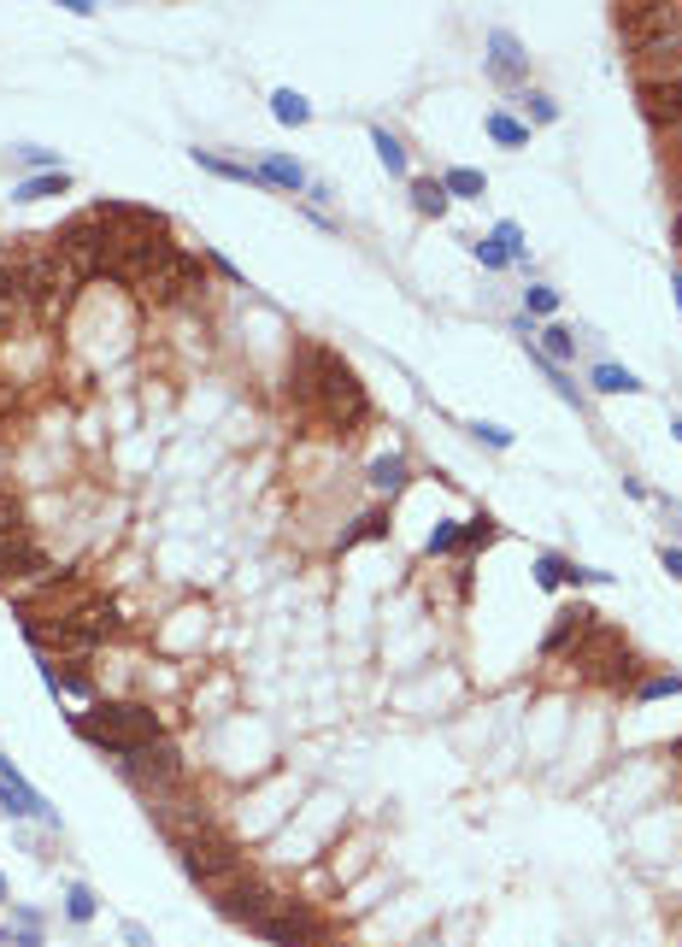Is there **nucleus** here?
Returning <instances> with one entry per match:
<instances>
[{"mask_svg": "<svg viewBox=\"0 0 682 947\" xmlns=\"http://www.w3.org/2000/svg\"><path fill=\"white\" fill-rule=\"evenodd\" d=\"M0 947H41V912L12 907V930H0Z\"/></svg>", "mask_w": 682, "mask_h": 947, "instance_id": "28", "label": "nucleus"}, {"mask_svg": "<svg viewBox=\"0 0 682 947\" xmlns=\"http://www.w3.org/2000/svg\"><path fill=\"white\" fill-rule=\"evenodd\" d=\"M630 60H635V83L682 77V24H677V30H665V36H653V41H642V48H630Z\"/></svg>", "mask_w": 682, "mask_h": 947, "instance_id": "11", "label": "nucleus"}, {"mask_svg": "<svg viewBox=\"0 0 682 947\" xmlns=\"http://www.w3.org/2000/svg\"><path fill=\"white\" fill-rule=\"evenodd\" d=\"M535 336H542L535 347H542L554 366H571V359H576V330L571 324H547V330H535Z\"/></svg>", "mask_w": 682, "mask_h": 947, "instance_id": "30", "label": "nucleus"}, {"mask_svg": "<svg viewBox=\"0 0 682 947\" xmlns=\"http://www.w3.org/2000/svg\"><path fill=\"white\" fill-rule=\"evenodd\" d=\"M95 907H100V900H95L89 883H71V888H65V918H71V924H89Z\"/></svg>", "mask_w": 682, "mask_h": 947, "instance_id": "36", "label": "nucleus"}, {"mask_svg": "<svg viewBox=\"0 0 682 947\" xmlns=\"http://www.w3.org/2000/svg\"><path fill=\"white\" fill-rule=\"evenodd\" d=\"M406 188H412V212L418 218H447V207H454V200H447V188H442V177H412Z\"/></svg>", "mask_w": 682, "mask_h": 947, "instance_id": "25", "label": "nucleus"}, {"mask_svg": "<svg viewBox=\"0 0 682 947\" xmlns=\"http://www.w3.org/2000/svg\"><path fill=\"white\" fill-rule=\"evenodd\" d=\"M53 577V559L41 553L30 536H12V542H0V582H48Z\"/></svg>", "mask_w": 682, "mask_h": 947, "instance_id": "15", "label": "nucleus"}, {"mask_svg": "<svg viewBox=\"0 0 682 947\" xmlns=\"http://www.w3.org/2000/svg\"><path fill=\"white\" fill-rule=\"evenodd\" d=\"M442 188H447V200H483L488 195V177L476 165H447L442 171Z\"/></svg>", "mask_w": 682, "mask_h": 947, "instance_id": "24", "label": "nucleus"}, {"mask_svg": "<svg viewBox=\"0 0 682 947\" xmlns=\"http://www.w3.org/2000/svg\"><path fill=\"white\" fill-rule=\"evenodd\" d=\"M518 100H524L530 124H559V100L547 95V89H524V95H518Z\"/></svg>", "mask_w": 682, "mask_h": 947, "instance_id": "37", "label": "nucleus"}, {"mask_svg": "<svg viewBox=\"0 0 682 947\" xmlns=\"http://www.w3.org/2000/svg\"><path fill=\"white\" fill-rule=\"evenodd\" d=\"M259 177H265V188H283V195H307L312 188V171L288 153H265L259 159Z\"/></svg>", "mask_w": 682, "mask_h": 947, "instance_id": "19", "label": "nucleus"}, {"mask_svg": "<svg viewBox=\"0 0 682 947\" xmlns=\"http://www.w3.org/2000/svg\"><path fill=\"white\" fill-rule=\"evenodd\" d=\"M195 153V165L207 171V177H224V183H248V188H265V177H259V165H248V159H224L212 148H188Z\"/></svg>", "mask_w": 682, "mask_h": 947, "instance_id": "20", "label": "nucleus"}, {"mask_svg": "<svg viewBox=\"0 0 682 947\" xmlns=\"http://www.w3.org/2000/svg\"><path fill=\"white\" fill-rule=\"evenodd\" d=\"M612 24H618V36L630 41V48H642V41L665 36V30H677L682 12H677V7H665V0H630V7H612Z\"/></svg>", "mask_w": 682, "mask_h": 947, "instance_id": "9", "label": "nucleus"}, {"mask_svg": "<svg viewBox=\"0 0 682 947\" xmlns=\"http://www.w3.org/2000/svg\"><path fill=\"white\" fill-rule=\"evenodd\" d=\"M0 266H12L24 276V295H30V312L41 318V324H53V318L71 306V295H77V283H83V276L65 266V254L53 247V236H18Z\"/></svg>", "mask_w": 682, "mask_h": 947, "instance_id": "1", "label": "nucleus"}, {"mask_svg": "<svg viewBox=\"0 0 682 947\" xmlns=\"http://www.w3.org/2000/svg\"><path fill=\"white\" fill-rule=\"evenodd\" d=\"M594 618H600V612H588V606L559 612V618H554V630L542 636V660H559V653H571V648H576V642H583V636L594 630Z\"/></svg>", "mask_w": 682, "mask_h": 947, "instance_id": "17", "label": "nucleus"}, {"mask_svg": "<svg viewBox=\"0 0 682 947\" xmlns=\"http://www.w3.org/2000/svg\"><path fill=\"white\" fill-rule=\"evenodd\" d=\"M60 7L71 12V19H95V0H60Z\"/></svg>", "mask_w": 682, "mask_h": 947, "instance_id": "48", "label": "nucleus"}, {"mask_svg": "<svg viewBox=\"0 0 682 947\" xmlns=\"http://www.w3.org/2000/svg\"><path fill=\"white\" fill-rule=\"evenodd\" d=\"M488 236H495V242L506 247V259H512V266H524V271H530V242H524V224H512V218H500V224L488 230Z\"/></svg>", "mask_w": 682, "mask_h": 947, "instance_id": "34", "label": "nucleus"}, {"mask_svg": "<svg viewBox=\"0 0 682 947\" xmlns=\"http://www.w3.org/2000/svg\"><path fill=\"white\" fill-rule=\"evenodd\" d=\"M0 907H7V877H0Z\"/></svg>", "mask_w": 682, "mask_h": 947, "instance_id": "54", "label": "nucleus"}, {"mask_svg": "<svg viewBox=\"0 0 682 947\" xmlns=\"http://www.w3.org/2000/svg\"><path fill=\"white\" fill-rule=\"evenodd\" d=\"M271 119H277L283 130H300V124H312V100L300 89H277L271 95Z\"/></svg>", "mask_w": 682, "mask_h": 947, "instance_id": "27", "label": "nucleus"}, {"mask_svg": "<svg viewBox=\"0 0 682 947\" xmlns=\"http://www.w3.org/2000/svg\"><path fill=\"white\" fill-rule=\"evenodd\" d=\"M671 760H682V736H677V741H671Z\"/></svg>", "mask_w": 682, "mask_h": 947, "instance_id": "52", "label": "nucleus"}, {"mask_svg": "<svg viewBox=\"0 0 682 947\" xmlns=\"http://www.w3.org/2000/svg\"><path fill=\"white\" fill-rule=\"evenodd\" d=\"M136 295L148 306H188V300L207 295V266H200L195 254H183V247H171V254L136 283Z\"/></svg>", "mask_w": 682, "mask_h": 947, "instance_id": "6", "label": "nucleus"}, {"mask_svg": "<svg viewBox=\"0 0 682 947\" xmlns=\"http://www.w3.org/2000/svg\"><path fill=\"white\" fill-rule=\"evenodd\" d=\"M65 188H71V171H41V177H24L18 188H12V200H24V207H30V200L65 195Z\"/></svg>", "mask_w": 682, "mask_h": 947, "instance_id": "29", "label": "nucleus"}, {"mask_svg": "<svg viewBox=\"0 0 682 947\" xmlns=\"http://www.w3.org/2000/svg\"><path fill=\"white\" fill-rule=\"evenodd\" d=\"M24 318H36L30 312V295H24V276L12 271V266H0V336H12Z\"/></svg>", "mask_w": 682, "mask_h": 947, "instance_id": "18", "label": "nucleus"}, {"mask_svg": "<svg viewBox=\"0 0 682 947\" xmlns=\"http://www.w3.org/2000/svg\"><path fill=\"white\" fill-rule=\"evenodd\" d=\"M671 242L682 247V207H677V218H671Z\"/></svg>", "mask_w": 682, "mask_h": 947, "instance_id": "50", "label": "nucleus"}, {"mask_svg": "<svg viewBox=\"0 0 682 947\" xmlns=\"http://www.w3.org/2000/svg\"><path fill=\"white\" fill-rule=\"evenodd\" d=\"M0 413H7V383H0Z\"/></svg>", "mask_w": 682, "mask_h": 947, "instance_id": "55", "label": "nucleus"}, {"mask_svg": "<svg viewBox=\"0 0 682 947\" xmlns=\"http://www.w3.org/2000/svg\"><path fill=\"white\" fill-rule=\"evenodd\" d=\"M471 259H476L483 271H506V266H512V259H506V247H500L495 236H471Z\"/></svg>", "mask_w": 682, "mask_h": 947, "instance_id": "38", "label": "nucleus"}, {"mask_svg": "<svg viewBox=\"0 0 682 947\" xmlns=\"http://www.w3.org/2000/svg\"><path fill=\"white\" fill-rule=\"evenodd\" d=\"M365 483L376 494H400L406 483H412V465H406V454H376L371 471H365Z\"/></svg>", "mask_w": 682, "mask_h": 947, "instance_id": "22", "label": "nucleus"}, {"mask_svg": "<svg viewBox=\"0 0 682 947\" xmlns=\"http://www.w3.org/2000/svg\"><path fill=\"white\" fill-rule=\"evenodd\" d=\"M471 435H476V442H488V447H500V454L518 442V435L506 430V425H488V418H476V425H471Z\"/></svg>", "mask_w": 682, "mask_h": 947, "instance_id": "42", "label": "nucleus"}, {"mask_svg": "<svg viewBox=\"0 0 682 947\" xmlns=\"http://www.w3.org/2000/svg\"><path fill=\"white\" fill-rule=\"evenodd\" d=\"M635 100H642V119L659 130V136H677V130H682V77H671V83H635Z\"/></svg>", "mask_w": 682, "mask_h": 947, "instance_id": "14", "label": "nucleus"}, {"mask_svg": "<svg viewBox=\"0 0 682 947\" xmlns=\"http://www.w3.org/2000/svg\"><path fill=\"white\" fill-rule=\"evenodd\" d=\"M388 530H395V524H388V506H371V513H359V518H354V530H342V542H336V548L347 553V548H359V542H383Z\"/></svg>", "mask_w": 682, "mask_h": 947, "instance_id": "23", "label": "nucleus"}, {"mask_svg": "<svg viewBox=\"0 0 682 947\" xmlns=\"http://www.w3.org/2000/svg\"><path fill=\"white\" fill-rule=\"evenodd\" d=\"M671 430H677V442H682V418H671Z\"/></svg>", "mask_w": 682, "mask_h": 947, "instance_id": "53", "label": "nucleus"}, {"mask_svg": "<svg viewBox=\"0 0 682 947\" xmlns=\"http://www.w3.org/2000/svg\"><path fill=\"white\" fill-rule=\"evenodd\" d=\"M277 900L283 895H271V888L265 883H259V877H241V883H230V888H218V895H212V907H218V918H230V924H259V918H265L271 907H277Z\"/></svg>", "mask_w": 682, "mask_h": 947, "instance_id": "10", "label": "nucleus"}, {"mask_svg": "<svg viewBox=\"0 0 682 947\" xmlns=\"http://www.w3.org/2000/svg\"><path fill=\"white\" fill-rule=\"evenodd\" d=\"M124 942H129V947H153V936H148L141 924H124Z\"/></svg>", "mask_w": 682, "mask_h": 947, "instance_id": "49", "label": "nucleus"}, {"mask_svg": "<svg viewBox=\"0 0 682 947\" xmlns=\"http://www.w3.org/2000/svg\"><path fill=\"white\" fill-rule=\"evenodd\" d=\"M488 77L506 83V89L530 77V53H524V41H518L512 30H488Z\"/></svg>", "mask_w": 682, "mask_h": 947, "instance_id": "16", "label": "nucleus"}, {"mask_svg": "<svg viewBox=\"0 0 682 947\" xmlns=\"http://www.w3.org/2000/svg\"><path fill=\"white\" fill-rule=\"evenodd\" d=\"M71 730L89 741V748L112 753V760H124L129 748H141V741H159V736H165V724H159V712L141 706V701H95L89 712H77V718H71Z\"/></svg>", "mask_w": 682, "mask_h": 947, "instance_id": "2", "label": "nucleus"}, {"mask_svg": "<svg viewBox=\"0 0 682 947\" xmlns=\"http://www.w3.org/2000/svg\"><path fill=\"white\" fill-rule=\"evenodd\" d=\"M571 665H583V677L600 682V689H635V653L618 630H606L600 618H594V630L571 648Z\"/></svg>", "mask_w": 682, "mask_h": 947, "instance_id": "5", "label": "nucleus"}, {"mask_svg": "<svg viewBox=\"0 0 682 947\" xmlns=\"http://www.w3.org/2000/svg\"><path fill=\"white\" fill-rule=\"evenodd\" d=\"M635 701H671V694H682V672H653V677H642V682H635Z\"/></svg>", "mask_w": 682, "mask_h": 947, "instance_id": "33", "label": "nucleus"}, {"mask_svg": "<svg viewBox=\"0 0 682 947\" xmlns=\"http://www.w3.org/2000/svg\"><path fill=\"white\" fill-rule=\"evenodd\" d=\"M12 536H24V501L0 494V542H12Z\"/></svg>", "mask_w": 682, "mask_h": 947, "instance_id": "40", "label": "nucleus"}, {"mask_svg": "<svg viewBox=\"0 0 682 947\" xmlns=\"http://www.w3.org/2000/svg\"><path fill=\"white\" fill-rule=\"evenodd\" d=\"M371 148H376V159H383V171H388V177H406V148H400V136H395V130L371 124Z\"/></svg>", "mask_w": 682, "mask_h": 947, "instance_id": "31", "label": "nucleus"}, {"mask_svg": "<svg viewBox=\"0 0 682 947\" xmlns=\"http://www.w3.org/2000/svg\"><path fill=\"white\" fill-rule=\"evenodd\" d=\"M60 694H77V701H83V694H89V672H83V665H65V672H60Z\"/></svg>", "mask_w": 682, "mask_h": 947, "instance_id": "44", "label": "nucleus"}, {"mask_svg": "<svg viewBox=\"0 0 682 947\" xmlns=\"http://www.w3.org/2000/svg\"><path fill=\"white\" fill-rule=\"evenodd\" d=\"M253 936H265L271 947H324L330 924L307 907V900H277V907L253 924Z\"/></svg>", "mask_w": 682, "mask_h": 947, "instance_id": "8", "label": "nucleus"}, {"mask_svg": "<svg viewBox=\"0 0 682 947\" xmlns=\"http://www.w3.org/2000/svg\"><path fill=\"white\" fill-rule=\"evenodd\" d=\"M665 188L682 200V130H677V136H665Z\"/></svg>", "mask_w": 682, "mask_h": 947, "instance_id": "39", "label": "nucleus"}, {"mask_svg": "<svg viewBox=\"0 0 682 947\" xmlns=\"http://www.w3.org/2000/svg\"><path fill=\"white\" fill-rule=\"evenodd\" d=\"M559 312V288H547V283H530L524 288V318L535 324V318H554Z\"/></svg>", "mask_w": 682, "mask_h": 947, "instance_id": "35", "label": "nucleus"}, {"mask_svg": "<svg viewBox=\"0 0 682 947\" xmlns=\"http://www.w3.org/2000/svg\"><path fill=\"white\" fill-rule=\"evenodd\" d=\"M671 295H677V306H682V276H671Z\"/></svg>", "mask_w": 682, "mask_h": 947, "instance_id": "51", "label": "nucleus"}, {"mask_svg": "<svg viewBox=\"0 0 682 947\" xmlns=\"http://www.w3.org/2000/svg\"><path fill=\"white\" fill-rule=\"evenodd\" d=\"M119 771L129 783H136L148 800H165V795H177L183 789V777H188V765H183V753L171 748L165 736L159 741H141V748H129L124 760H119Z\"/></svg>", "mask_w": 682, "mask_h": 947, "instance_id": "7", "label": "nucleus"}, {"mask_svg": "<svg viewBox=\"0 0 682 947\" xmlns=\"http://www.w3.org/2000/svg\"><path fill=\"white\" fill-rule=\"evenodd\" d=\"M0 812H12V819H36V824H53L60 829V812L41 800L30 783H24V771L12 760H0Z\"/></svg>", "mask_w": 682, "mask_h": 947, "instance_id": "12", "label": "nucleus"}, {"mask_svg": "<svg viewBox=\"0 0 682 947\" xmlns=\"http://www.w3.org/2000/svg\"><path fill=\"white\" fill-rule=\"evenodd\" d=\"M488 542H500V524L488 518V513H476L459 524V553H476V548H488Z\"/></svg>", "mask_w": 682, "mask_h": 947, "instance_id": "32", "label": "nucleus"}, {"mask_svg": "<svg viewBox=\"0 0 682 947\" xmlns=\"http://www.w3.org/2000/svg\"><path fill=\"white\" fill-rule=\"evenodd\" d=\"M207 266H212L218 276H224V283H241V271H236V266H230V259H224V254H207Z\"/></svg>", "mask_w": 682, "mask_h": 947, "instance_id": "47", "label": "nucleus"}, {"mask_svg": "<svg viewBox=\"0 0 682 947\" xmlns=\"http://www.w3.org/2000/svg\"><path fill=\"white\" fill-rule=\"evenodd\" d=\"M89 212L112 230V236H171L165 212H153V207H129V200H95Z\"/></svg>", "mask_w": 682, "mask_h": 947, "instance_id": "13", "label": "nucleus"}, {"mask_svg": "<svg viewBox=\"0 0 682 947\" xmlns=\"http://www.w3.org/2000/svg\"><path fill=\"white\" fill-rule=\"evenodd\" d=\"M659 565H665V571H671V577L682 582V548H671V542H665V548H659Z\"/></svg>", "mask_w": 682, "mask_h": 947, "instance_id": "46", "label": "nucleus"}, {"mask_svg": "<svg viewBox=\"0 0 682 947\" xmlns=\"http://www.w3.org/2000/svg\"><path fill=\"white\" fill-rule=\"evenodd\" d=\"M430 559H447V553H459V524H435L430 542H424Z\"/></svg>", "mask_w": 682, "mask_h": 947, "instance_id": "41", "label": "nucleus"}, {"mask_svg": "<svg viewBox=\"0 0 682 947\" xmlns=\"http://www.w3.org/2000/svg\"><path fill=\"white\" fill-rule=\"evenodd\" d=\"M588 389L594 395H642V377H635L630 366H612V359H594L588 366Z\"/></svg>", "mask_w": 682, "mask_h": 947, "instance_id": "21", "label": "nucleus"}, {"mask_svg": "<svg viewBox=\"0 0 682 947\" xmlns=\"http://www.w3.org/2000/svg\"><path fill=\"white\" fill-rule=\"evenodd\" d=\"M535 582H542V589H559V582H565V559H559V553H542V559H535Z\"/></svg>", "mask_w": 682, "mask_h": 947, "instance_id": "43", "label": "nucleus"}, {"mask_svg": "<svg viewBox=\"0 0 682 947\" xmlns=\"http://www.w3.org/2000/svg\"><path fill=\"white\" fill-rule=\"evenodd\" d=\"M171 853H177V865L200 888H212V895L248 877V859H241V848L218 824H200V829H188V836H171Z\"/></svg>", "mask_w": 682, "mask_h": 947, "instance_id": "4", "label": "nucleus"}, {"mask_svg": "<svg viewBox=\"0 0 682 947\" xmlns=\"http://www.w3.org/2000/svg\"><path fill=\"white\" fill-rule=\"evenodd\" d=\"M312 413L336 430H359L371 418V395L359 383V371L336 347H318V342H312Z\"/></svg>", "mask_w": 682, "mask_h": 947, "instance_id": "3", "label": "nucleus"}, {"mask_svg": "<svg viewBox=\"0 0 682 947\" xmlns=\"http://www.w3.org/2000/svg\"><path fill=\"white\" fill-rule=\"evenodd\" d=\"M483 130L500 142V148H530V124L524 119H512L506 107H488V119H483Z\"/></svg>", "mask_w": 682, "mask_h": 947, "instance_id": "26", "label": "nucleus"}, {"mask_svg": "<svg viewBox=\"0 0 682 947\" xmlns=\"http://www.w3.org/2000/svg\"><path fill=\"white\" fill-rule=\"evenodd\" d=\"M18 159H24V165H30V171H36V177H41V171H65V165H60V159H53L48 148H18Z\"/></svg>", "mask_w": 682, "mask_h": 947, "instance_id": "45", "label": "nucleus"}]
</instances>
